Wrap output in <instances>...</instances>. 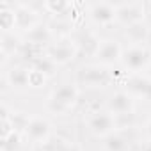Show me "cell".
I'll return each instance as SVG.
<instances>
[{
  "label": "cell",
  "instance_id": "cell-1",
  "mask_svg": "<svg viewBox=\"0 0 151 151\" xmlns=\"http://www.w3.org/2000/svg\"><path fill=\"white\" fill-rule=\"evenodd\" d=\"M77 100H78V89L71 84H62L52 93L48 100V110L52 114H64L77 103Z\"/></svg>",
  "mask_w": 151,
  "mask_h": 151
},
{
  "label": "cell",
  "instance_id": "cell-2",
  "mask_svg": "<svg viewBox=\"0 0 151 151\" xmlns=\"http://www.w3.org/2000/svg\"><path fill=\"white\" fill-rule=\"evenodd\" d=\"M87 126L93 135L96 137H109L116 130V117L112 112H93L87 121Z\"/></svg>",
  "mask_w": 151,
  "mask_h": 151
},
{
  "label": "cell",
  "instance_id": "cell-3",
  "mask_svg": "<svg viewBox=\"0 0 151 151\" xmlns=\"http://www.w3.org/2000/svg\"><path fill=\"white\" fill-rule=\"evenodd\" d=\"M149 59H151V52L142 46V45H133L130 46L126 52H123V64L124 68L132 69V71H139L142 68H146L149 64Z\"/></svg>",
  "mask_w": 151,
  "mask_h": 151
},
{
  "label": "cell",
  "instance_id": "cell-4",
  "mask_svg": "<svg viewBox=\"0 0 151 151\" xmlns=\"http://www.w3.org/2000/svg\"><path fill=\"white\" fill-rule=\"evenodd\" d=\"M116 20L123 25H132L137 22H144V4L142 2H130L116 6Z\"/></svg>",
  "mask_w": 151,
  "mask_h": 151
},
{
  "label": "cell",
  "instance_id": "cell-5",
  "mask_svg": "<svg viewBox=\"0 0 151 151\" xmlns=\"http://www.w3.org/2000/svg\"><path fill=\"white\" fill-rule=\"evenodd\" d=\"M96 59L101 64H116L123 59V48L116 39H103L100 41V48L96 52Z\"/></svg>",
  "mask_w": 151,
  "mask_h": 151
},
{
  "label": "cell",
  "instance_id": "cell-6",
  "mask_svg": "<svg viewBox=\"0 0 151 151\" xmlns=\"http://www.w3.org/2000/svg\"><path fill=\"white\" fill-rule=\"evenodd\" d=\"M91 20L98 25H109L116 20V6L109 2H96L89 9Z\"/></svg>",
  "mask_w": 151,
  "mask_h": 151
},
{
  "label": "cell",
  "instance_id": "cell-7",
  "mask_svg": "<svg viewBox=\"0 0 151 151\" xmlns=\"http://www.w3.org/2000/svg\"><path fill=\"white\" fill-rule=\"evenodd\" d=\"M78 78L82 84L86 86H105L109 82V71L105 68H100V66H89V68H84L78 75Z\"/></svg>",
  "mask_w": 151,
  "mask_h": 151
},
{
  "label": "cell",
  "instance_id": "cell-8",
  "mask_svg": "<svg viewBox=\"0 0 151 151\" xmlns=\"http://www.w3.org/2000/svg\"><path fill=\"white\" fill-rule=\"evenodd\" d=\"M75 50H77L75 43H71V45L69 43H57V45H52L46 48V57H50L59 66V64L69 62L75 57Z\"/></svg>",
  "mask_w": 151,
  "mask_h": 151
},
{
  "label": "cell",
  "instance_id": "cell-9",
  "mask_svg": "<svg viewBox=\"0 0 151 151\" xmlns=\"http://www.w3.org/2000/svg\"><path fill=\"white\" fill-rule=\"evenodd\" d=\"M27 137L34 142H45L50 139V123L43 117H32L27 126Z\"/></svg>",
  "mask_w": 151,
  "mask_h": 151
},
{
  "label": "cell",
  "instance_id": "cell-10",
  "mask_svg": "<svg viewBox=\"0 0 151 151\" xmlns=\"http://www.w3.org/2000/svg\"><path fill=\"white\" fill-rule=\"evenodd\" d=\"M109 110L114 116L133 112V100H132V96L128 93H124V91H119V93L112 94V98L109 100Z\"/></svg>",
  "mask_w": 151,
  "mask_h": 151
},
{
  "label": "cell",
  "instance_id": "cell-11",
  "mask_svg": "<svg viewBox=\"0 0 151 151\" xmlns=\"http://www.w3.org/2000/svg\"><path fill=\"white\" fill-rule=\"evenodd\" d=\"M75 46H77L82 53H86V55H94L96 57V52L100 48V39L93 32L84 30V32H80L77 36V39H75Z\"/></svg>",
  "mask_w": 151,
  "mask_h": 151
},
{
  "label": "cell",
  "instance_id": "cell-12",
  "mask_svg": "<svg viewBox=\"0 0 151 151\" xmlns=\"http://www.w3.org/2000/svg\"><path fill=\"white\" fill-rule=\"evenodd\" d=\"M14 16H16V29H22L25 32H29L34 25H37L36 13L29 6H18L14 9Z\"/></svg>",
  "mask_w": 151,
  "mask_h": 151
},
{
  "label": "cell",
  "instance_id": "cell-13",
  "mask_svg": "<svg viewBox=\"0 0 151 151\" xmlns=\"http://www.w3.org/2000/svg\"><path fill=\"white\" fill-rule=\"evenodd\" d=\"M124 36H126V39H128L130 43H133V45H142V43L147 39V36H149V29H147L146 22H137V23H132V25L126 27Z\"/></svg>",
  "mask_w": 151,
  "mask_h": 151
},
{
  "label": "cell",
  "instance_id": "cell-14",
  "mask_svg": "<svg viewBox=\"0 0 151 151\" xmlns=\"http://www.w3.org/2000/svg\"><path fill=\"white\" fill-rule=\"evenodd\" d=\"M52 36H53V34H52V30H50L48 25H45V23H37V25H34V27L27 32V41L43 46V45L50 43Z\"/></svg>",
  "mask_w": 151,
  "mask_h": 151
},
{
  "label": "cell",
  "instance_id": "cell-15",
  "mask_svg": "<svg viewBox=\"0 0 151 151\" xmlns=\"http://www.w3.org/2000/svg\"><path fill=\"white\" fill-rule=\"evenodd\" d=\"M128 86V91L137 94V96H142L144 100H151V80L149 78H144V77H133L126 82Z\"/></svg>",
  "mask_w": 151,
  "mask_h": 151
},
{
  "label": "cell",
  "instance_id": "cell-16",
  "mask_svg": "<svg viewBox=\"0 0 151 151\" xmlns=\"http://www.w3.org/2000/svg\"><path fill=\"white\" fill-rule=\"evenodd\" d=\"M7 82H9V86H13L16 89L27 87L29 86V69H25L22 66H16V68L9 69L7 71Z\"/></svg>",
  "mask_w": 151,
  "mask_h": 151
},
{
  "label": "cell",
  "instance_id": "cell-17",
  "mask_svg": "<svg viewBox=\"0 0 151 151\" xmlns=\"http://www.w3.org/2000/svg\"><path fill=\"white\" fill-rule=\"evenodd\" d=\"M20 48H22L20 39L14 34H11V32H4L2 34V37H0V52H2L4 57H9V55L16 53Z\"/></svg>",
  "mask_w": 151,
  "mask_h": 151
},
{
  "label": "cell",
  "instance_id": "cell-18",
  "mask_svg": "<svg viewBox=\"0 0 151 151\" xmlns=\"http://www.w3.org/2000/svg\"><path fill=\"white\" fill-rule=\"evenodd\" d=\"M0 27H2L4 32H9L11 29L16 27L14 9H11L7 2H2V4H0Z\"/></svg>",
  "mask_w": 151,
  "mask_h": 151
},
{
  "label": "cell",
  "instance_id": "cell-19",
  "mask_svg": "<svg viewBox=\"0 0 151 151\" xmlns=\"http://www.w3.org/2000/svg\"><path fill=\"white\" fill-rule=\"evenodd\" d=\"M20 53H22V57L23 59H27V60H30L32 64L37 60V59H41L43 55H46V52L43 50V46H39V45H34V43H22V48H20Z\"/></svg>",
  "mask_w": 151,
  "mask_h": 151
},
{
  "label": "cell",
  "instance_id": "cell-20",
  "mask_svg": "<svg viewBox=\"0 0 151 151\" xmlns=\"http://www.w3.org/2000/svg\"><path fill=\"white\" fill-rule=\"evenodd\" d=\"M43 9L59 18V16L66 14L69 9H73V4L66 2V0H46V2L43 4Z\"/></svg>",
  "mask_w": 151,
  "mask_h": 151
},
{
  "label": "cell",
  "instance_id": "cell-21",
  "mask_svg": "<svg viewBox=\"0 0 151 151\" xmlns=\"http://www.w3.org/2000/svg\"><path fill=\"white\" fill-rule=\"evenodd\" d=\"M105 149L107 151H126L128 140L119 133H110L109 137H105Z\"/></svg>",
  "mask_w": 151,
  "mask_h": 151
},
{
  "label": "cell",
  "instance_id": "cell-22",
  "mask_svg": "<svg viewBox=\"0 0 151 151\" xmlns=\"http://www.w3.org/2000/svg\"><path fill=\"white\" fill-rule=\"evenodd\" d=\"M32 68L34 69H37V71H41L45 77L48 78V77H53L55 75V69H57V64L50 59V57H46V55H43L41 59H37L34 64H32Z\"/></svg>",
  "mask_w": 151,
  "mask_h": 151
},
{
  "label": "cell",
  "instance_id": "cell-23",
  "mask_svg": "<svg viewBox=\"0 0 151 151\" xmlns=\"http://www.w3.org/2000/svg\"><path fill=\"white\" fill-rule=\"evenodd\" d=\"M22 146V137L18 132H13L9 137L0 139V151H18Z\"/></svg>",
  "mask_w": 151,
  "mask_h": 151
},
{
  "label": "cell",
  "instance_id": "cell-24",
  "mask_svg": "<svg viewBox=\"0 0 151 151\" xmlns=\"http://www.w3.org/2000/svg\"><path fill=\"white\" fill-rule=\"evenodd\" d=\"M11 123L14 126V132H27V126L30 123V119L27 117L25 112H11Z\"/></svg>",
  "mask_w": 151,
  "mask_h": 151
},
{
  "label": "cell",
  "instance_id": "cell-25",
  "mask_svg": "<svg viewBox=\"0 0 151 151\" xmlns=\"http://www.w3.org/2000/svg\"><path fill=\"white\" fill-rule=\"evenodd\" d=\"M45 82H46V77H45L41 71H37V69H34V68L29 69V87H34V89L43 87Z\"/></svg>",
  "mask_w": 151,
  "mask_h": 151
},
{
  "label": "cell",
  "instance_id": "cell-26",
  "mask_svg": "<svg viewBox=\"0 0 151 151\" xmlns=\"http://www.w3.org/2000/svg\"><path fill=\"white\" fill-rule=\"evenodd\" d=\"M116 117V128L123 130V128H132L133 123H135V114L133 112H128V114H119V116H114Z\"/></svg>",
  "mask_w": 151,
  "mask_h": 151
},
{
  "label": "cell",
  "instance_id": "cell-27",
  "mask_svg": "<svg viewBox=\"0 0 151 151\" xmlns=\"http://www.w3.org/2000/svg\"><path fill=\"white\" fill-rule=\"evenodd\" d=\"M48 27H50L52 34H57V36H68V34L71 32V25H69L68 22H62V20H59V18H57V22L50 23Z\"/></svg>",
  "mask_w": 151,
  "mask_h": 151
},
{
  "label": "cell",
  "instance_id": "cell-28",
  "mask_svg": "<svg viewBox=\"0 0 151 151\" xmlns=\"http://www.w3.org/2000/svg\"><path fill=\"white\" fill-rule=\"evenodd\" d=\"M13 132H14V126H13L11 119H2V121H0V139L9 137Z\"/></svg>",
  "mask_w": 151,
  "mask_h": 151
},
{
  "label": "cell",
  "instance_id": "cell-29",
  "mask_svg": "<svg viewBox=\"0 0 151 151\" xmlns=\"http://www.w3.org/2000/svg\"><path fill=\"white\" fill-rule=\"evenodd\" d=\"M34 151H57V149H55V146H53V142H52V139H48V140H45V142H41V144H37Z\"/></svg>",
  "mask_w": 151,
  "mask_h": 151
},
{
  "label": "cell",
  "instance_id": "cell-30",
  "mask_svg": "<svg viewBox=\"0 0 151 151\" xmlns=\"http://www.w3.org/2000/svg\"><path fill=\"white\" fill-rule=\"evenodd\" d=\"M60 151H80V149H78V146H77V144H73V142H68V144H66V146H64Z\"/></svg>",
  "mask_w": 151,
  "mask_h": 151
},
{
  "label": "cell",
  "instance_id": "cell-31",
  "mask_svg": "<svg viewBox=\"0 0 151 151\" xmlns=\"http://www.w3.org/2000/svg\"><path fill=\"white\" fill-rule=\"evenodd\" d=\"M146 133H147V137L151 139V119L147 121V124H146Z\"/></svg>",
  "mask_w": 151,
  "mask_h": 151
},
{
  "label": "cell",
  "instance_id": "cell-32",
  "mask_svg": "<svg viewBox=\"0 0 151 151\" xmlns=\"http://www.w3.org/2000/svg\"><path fill=\"white\" fill-rule=\"evenodd\" d=\"M140 151H151V144H146V146H144Z\"/></svg>",
  "mask_w": 151,
  "mask_h": 151
}]
</instances>
